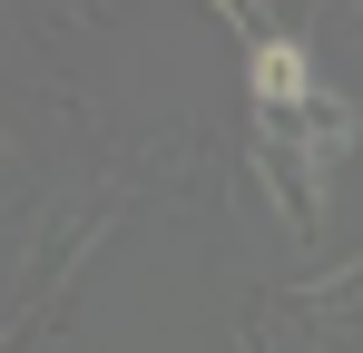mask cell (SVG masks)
Segmentation results:
<instances>
[{"label":"cell","mask_w":363,"mask_h":353,"mask_svg":"<svg viewBox=\"0 0 363 353\" xmlns=\"http://www.w3.org/2000/svg\"><path fill=\"white\" fill-rule=\"evenodd\" d=\"M255 99H265V118L275 128H295V118H314V69H304V50L295 40H255Z\"/></svg>","instance_id":"6da1fadb"}]
</instances>
